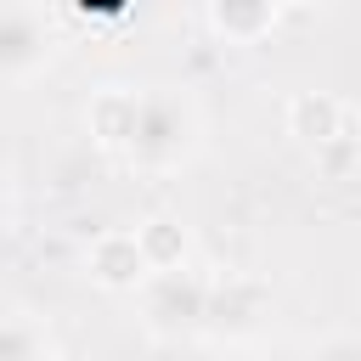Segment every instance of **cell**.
Here are the masks:
<instances>
[{"label":"cell","instance_id":"obj_1","mask_svg":"<svg viewBox=\"0 0 361 361\" xmlns=\"http://www.w3.org/2000/svg\"><path fill=\"white\" fill-rule=\"evenodd\" d=\"M203 147V113L186 90H141L135 107V135H130V164L141 169H180Z\"/></svg>","mask_w":361,"mask_h":361},{"label":"cell","instance_id":"obj_2","mask_svg":"<svg viewBox=\"0 0 361 361\" xmlns=\"http://www.w3.org/2000/svg\"><path fill=\"white\" fill-rule=\"evenodd\" d=\"M62 51V17L51 6H0V79H34Z\"/></svg>","mask_w":361,"mask_h":361},{"label":"cell","instance_id":"obj_3","mask_svg":"<svg viewBox=\"0 0 361 361\" xmlns=\"http://www.w3.org/2000/svg\"><path fill=\"white\" fill-rule=\"evenodd\" d=\"M141 310H147V327L175 338V333H197L209 322V282L192 271V265H175V271H152L141 282Z\"/></svg>","mask_w":361,"mask_h":361},{"label":"cell","instance_id":"obj_4","mask_svg":"<svg viewBox=\"0 0 361 361\" xmlns=\"http://www.w3.org/2000/svg\"><path fill=\"white\" fill-rule=\"evenodd\" d=\"M85 276H90L96 288H107V293H135V288L152 276L135 226H107V231H96L90 248H85Z\"/></svg>","mask_w":361,"mask_h":361},{"label":"cell","instance_id":"obj_5","mask_svg":"<svg viewBox=\"0 0 361 361\" xmlns=\"http://www.w3.org/2000/svg\"><path fill=\"white\" fill-rule=\"evenodd\" d=\"M282 124H288V135H293L299 147H310V152H322L327 141L350 135V130H344V102L327 96V90H293L288 107H282Z\"/></svg>","mask_w":361,"mask_h":361},{"label":"cell","instance_id":"obj_6","mask_svg":"<svg viewBox=\"0 0 361 361\" xmlns=\"http://www.w3.org/2000/svg\"><path fill=\"white\" fill-rule=\"evenodd\" d=\"M203 23L226 45H259L282 23V6H265V0H209L203 6Z\"/></svg>","mask_w":361,"mask_h":361},{"label":"cell","instance_id":"obj_7","mask_svg":"<svg viewBox=\"0 0 361 361\" xmlns=\"http://www.w3.org/2000/svg\"><path fill=\"white\" fill-rule=\"evenodd\" d=\"M135 107H141V90H124V85H102L85 107V124L102 147L113 152H130V135H135Z\"/></svg>","mask_w":361,"mask_h":361},{"label":"cell","instance_id":"obj_8","mask_svg":"<svg viewBox=\"0 0 361 361\" xmlns=\"http://www.w3.org/2000/svg\"><path fill=\"white\" fill-rule=\"evenodd\" d=\"M259 305H265V293H259L254 282H231V288H220V282H209V322H203V327H226V333H248V327L259 322Z\"/></svg>","mask_w":361,"mask_h":361},{"label":"cell","instance_id":"obj_9","mask_svg":"<svg viewBox=\"0 0 361 361\" xmlns=\"http://www.w3.org/2000/svg\"><path fill=\"white\" fill-rule=\"evenodd\" d=\"M0 361H56L51 327L34 316H6L0 322Z\"/></svg>","mask_w":361,"mask_h":361},{"label":"cell","instance_id":"obj_10","mask_svg":"<svg viewBox=\"0 0 361 361\" xmlns=\"http://www.w3.org/2000/svg\"><path fill=\"white\" fill-rule=\"evenodd\" d=\"M135 237H141V248H147V265H152V271H175V265H186V231H180L169 214H158V220L135 226Z\"/></svg>","mask_w":361,"mask_h":361},{"label":"cell","instance_id":"obj_11","mask_svg":"<svg viewBox=\"0 0 361 361\" xmlns=\"http://www.w3.org/2000/svg\"><path fill=\"white\" fill-rule=\"evenodd\" d=\"M288 361H361V338H322V344H310V350H299V355H288Z\"/></svg>","mask_w":361,"mask_h":361},{"label":"cell","instance_id":"obj_12","mask_svg":"<svg viewBox=\"0 0 361 361\" xmlns=\"http://www.w3.org/2000/svg\"><path fill=\"white\" fill-rule=\"evenodd\" d=\"M316 158H322L333 175H344V169H355V164H361V147H355V135H338V141H327Z\"/></svg>","mask_w":361,"mask_h":361},{"label":"cell","instance_id":"obj_13","mask_svg":"<svg viewBox=\"0 0 361 361\" xmlns=\"http://www.w3.org/2000/svg\"><path fill=\"white\" fill-rule=\"evenodd\" d=\"M6 220H11V180L0 175V226H6Z\"/></svg>","mask_w":361,"mask_h":361}]
</instances>
